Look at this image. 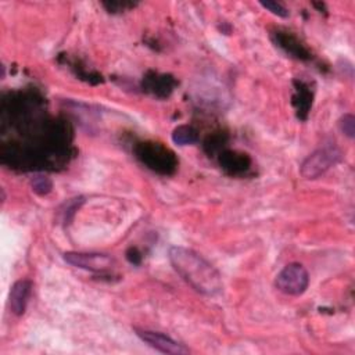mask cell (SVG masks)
I'll return each mask as SVG.
<instances>
[{"mask_svg": "<svg viewBox=\"0 0 355 355\" xmlns=\"http://www.w3.org/2000/svg\"><path fill=\"white\" fill-rule=\"evenodd\" d=\"M340 159L341 151L336 144H323L302 161L300 172L305 179H316L326 173Z\"/></svg>", "mask_w": 355, "mask_h": 355, "instance_id": "cell-2", "label": "cell"}, {"mask_svg": "<svg viewBox=\"0 0 355 355\" xmlns=\"http://www.w3.org/2000/svg\"><path fill=\"white\" fill-rule=\"evenodd\" d=\"M340 129L347 137L352 139L355 136V116L352 114H345L340 119Z\"/></svg>", "mask_w": 355, "mask_h": 355, "instance_id": "cell-9", "label": "cell"}, {"mask_svg": "<svg viewBox=\"0 0 355 355\" xmlns=\"http://www.w3.org/2000/svg\"><path fill=\"white\" fill-rule=\"evenodd\" d=\"M169 262L179 276L197 293L212 297L222 291L219 272L194 250L173 245L168 252Z\"/></svg>", "mask_w": 355, "mask_h": 355, "instance_id": "cell-1", "label": "cell"}, {"mask_svg": "<svg viewBox=\"0 0 355 355\" xmlns=\"http://www.w3.org/2000/svg\"><path fill=\"white\" fill-rule=\"evenodd\" d=\"M275 286L279 291L287 295H301L309 286L308 270L298 262L287 263L275 279Z\"/></svg>", "mask_w": 355, "mask_h": 355, "instance_id": "cell-3", "label": "cell"}, {"mask_svg": "<svg viewBox=\"0 0 355 355\" xmlns=\"http://www.w3.org/2000/svg\"><path fill=\"white\" fill-rule=\"evenodd\" d=\"M135 331L141 341H144L147 345H150L151 348L159 352L171 354V355H183L189 352V349L183 344H179L178 341H175L173 338H171L164 333L147 330V329H139V327H135Z\"/></svg>", "mask_w": 355, "mask_h": 355, "instance_id": "cell-5", "label": "cell"}, {"mask_svg": "<svg viewBox=\"0 0 355 355\" xmlns=\"http://www.w3.org/2000/svg\"><path fill=\"white\" fill-rule=\"evenodd\" d=\"M32 294V283L28 279L17 280L8 294V306L11 313L15 316H21L25 313L29 298Z\"/></svg>", "mask_w": 355, "mask_h": 355, "instance_id": "cell-6", "label": "cell"}, {"mask_svg": "<svg viewBox=\"0 0 355 355\" xmlns=\"http://www.w3.org/2000/svg\"><path fill=\"white\" fill-rule=\"evenodd\" d=\"M32 189L39 196H44V194H49L51 191L53 183L47 176H35L32 179Z\"/></svg>", "mask_w": 355, "mask_h": 355, "instance_id": "cell-8", "label": "cell"}, {"mask_svg": "<svg viewBox=\"0 0 355 355\" xmlns=\"http://www.w3.org/2000/svg\"><path fill=\"white\" fill-rule=\"evenodd\" d=\"M172 140L175 144L179 146H189L198 140L197 130L190 125H180L173 129L172 132Z\"/></svg>", "mask_w": 355, "mask_h": 355, "instance_id": "cell-7", "label": "cell"}, {"mask_svg": "<svg viewBox=\"0 0 355 355\" xmlns=\"http://www.w3.org/2000/svg\"><path fill=\"white\" fill-rule=\"evenodd\" d=\"M259 4L270 11L273 15H277L280 18H287L288 17V10L282 4V3H277V1H259Z\"/></svg>", "mask_w": 355, "mask_h": 355, "instance_id": "cell-10", "label": "cell"}, {"mask_svg": "<svg viewBox=\"0 0 355 355\" xmlns=\"http://www.w3.org/2000/svg\"><path fill=\"white\" fill-rule=\"evenodd\" d=\"M64 261L75 268L90 272H104L114 265V259L110 255L97 252L68 251L64 254Z\"/></svg>", "mask_w": 355, "mask_h": 355, "instance_id": "cell-4", "label": "cell"}]
</instances>
